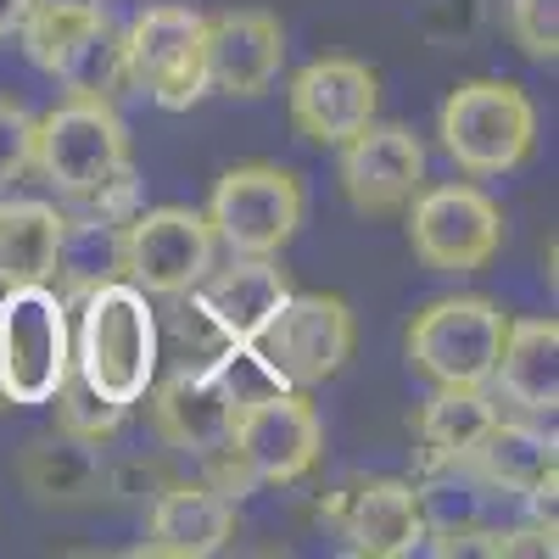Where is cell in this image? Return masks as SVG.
<instances>
[{"instance_id":"9a60e30c","label":"cell","mask_w":559,"mask_h":559,"mask_svg":"<svg viewBox=\"0 0 559 559\" xmlns=\"http://www.w3.org/2000/svg\"><path fill=\"white\" fill-rule=\"evenodd\" d=\"M286 62V28L263 7L207 17V84L224 96H263Z\"/></svg>"},{"instance_id":"4dcf8cb0","label":"cell","mask_w":559,"mask_h":559,"mask_svg":"<svg viewBox=\"0 0 559 559\" xmlns=\"http://www.w3.org/2000/svg\"><path fill=\"white\" fill-rule=\"evenodd\" d=\"M487 554H503V559L537 554V559H548V554H554V526H526V532H492V537H487Z\"/></svg>"},{"instance_id":"e0dca14e","label":"cell","mask_w":559,"mask_h":559,"mask_svg":"<svg viewBox=\"0 0 559 559\" xmlns=\"http://www.w3.org/2000/svg\"><path fill=\"white\" fill-rule=\"evenodd\" d=\"M236 537V503L213 481H168L152 503L146 543L140 554H168V559H207L224 554Z\"/></svg>"},{"instance_id":"f1b7e54d","label":"cell","mask_w":559,"mask_h":559,"mask_svg":"<svg viewBox=\"0 0 559 559\" xmlns=\"http://www.w3.org/2000/svg\"><path fill=\"white\" fill-rule=\"evenodd\" d=\"M509 34L532 62L559 57V0H509Z\"/></svg>"},{"instance_id":"603a6c76","label":"cell","mask_w":559,"mask_h":559,"mask_svg":"<svg viewBox=\"0 0 559 559\" xmlns=\"http://www.w3.org/2000/svg\"><path fill=\"white\" fill-rule=\"evenodd\" d=\"M492 419H498V403L487 397V386H437V397L419 408V442L442 464H459L471 459V448L487 437Z\"/></svg>"},{"instance_id":"d6a6232c","label":"cell","mask_w":559,"mask_h":559,"mask_svg":"<svg viewBox=\"0 0 559 559\" xmlns=\"http://www.w3.org/2000/svg\"><path fill=\"white\" fill-rule=\"evenodd\" d=\"M28 17V0H0V39H12Z\"/></svg>"},{"instance_id":"3957f363","label":"cell","mask_w":559,"mask_h":559,"mask_svg":"<svg viewBox=\"0 0 559 559\" xmlns=\"http://www.w3.org/2000/svg\"><path fill=\"white\" fill-rule=\"evenodd\" d=\"M68 369H73V336L51 280L7 286V297H0V397L39 408L57 397Z\"/></svg>"},{"instance_id":"6da1fadb","label":"cell","mask_w":559,"mask_h":559,"mask_svg":"<svg viewBox=\"0 0 559 559\" xmlns=\"http://www.w3.org/2000/svg\"><path fill=\"white\" fill-rule=\"evenodd\" d=\"M73 376L118 408H134L146 397V386L157 381V319L146 292H134L129 280H107V286L84 292Z\"/></svg>"},{"instance_id":"4316f807","label":"cell","mask_w":559,"mask_h":559,"mask_svg":"<svg viewBox=\"0 0 559 559\" xmlns=\"http://www.w3.org/2000/svg\"><path fill=\"white\" fill-rule=\"evenodd\" d=\"M96 23H107V17H73V12H28L23 17V51L45 68V73H62V62L84 45V34L96 28Z\"/></svg>"},{"instance_id":"83f0119b","label":"cell","mask_w":559,"mask_h":559,"mask_svg":"<svg viewBox=\"0 0 559 559\" xmlns=\"http://www.w3.org/2000/svg\"><path fill=\"white\" fill-rule=\"evenodd\" d=\"M51 403H57V431H73V437H90V442H107L123 426V414H129V408L107 403L102 392H90L73 369L62 376V386H57Z\"/></svg>"},{"instance_id":"f546056e","label":"cell","mask_w":559,"mask_h":559,"mask_svg":"<svg viewBox=\"0 0 559 559\" xmlns=\"http://www.w3.org/2000/svg\"><path fill=\"white\" fill-rule=\"evenodd\" d=\"M34 168V112L0 102V185H12Z\"/></svg>"},{"instance_id":"5bb4252c","label":"cell","mask_w":559,"mask_h":559,"mask_svg":"<svg viewBox=\"0 0 559 559\" xmlns=\"http://www.w3.org/2000/svg\"><path fill=\"white\" fill-rule=\"evenodd\" d=\"M146 392H152V431L174 453L207 459L229 442V426H236V392H229L224 369H174L168 381H157Z\"/></svg>"},{"instance_id":"8fae6325","label":"cell","mask_w":559,"mask_h":559,"mask_svg":"<svg viewBox=\"0 0 559 559\" xmlns=\"http://www.w3.org/2000/svg\"><path fill=\"white\" fill-rule=\"evenodd\" d=\"M408 247L437 274H476L503 247V213L476 185H431L408 202Z\"/></svg>"},{"instance_id":"7c38bea8","label":"cell","mask_w":559,"mask_h":559,"mask_svg":"<svg viewBox=\"0 0 559 559\" xmlns=\"http://www.w3.org/2000/svg\"><path fill=\"white\" fill-rule=\"evenodd\" d=\"M342 191L364 218L403 213L426 191V146L414 140V129L369 118L342 140Z\"/></svg>"},{"instance_id":"7a4b0ae2","label":"cell","mask_w":559,"mask_h":559,"mask_svg":"<svg viewBox=\"0 0 559 559\" xmlns=\"http://www.w3.org/2000/svg\"><path fill=\"white\" fill-rule=\"evenodd\" d=\"M442 146L464 174H509L537 146V107L521 84L509 79H471L442 102Z\"/></svg>"},{"instance_id":"44dd1931","label":"cell","mask_w":559,"mask_h":559,"mask_svg":"<svg viewBox=\"0 0 559 559\" xmlns=\"http://www.w3.org/2000/svg\"><path fill=\"white\" fill-rule=\"evenodd\" d=\"M62 224H68V213H57L51 202H28V197L0 202V286L57 280Z\"/></svg>"},{"instance_id":"d4e9b609","label":"cell","mask_w":559,"mask_h":559,"mask_svg":"<svg viewBox=\"0 0 559 559\" xmlns=\"http://www.w3.org/2000/svg\"><path fill=\"white\" fill-rule=\"evenodd\" d=\"M481 487H487L481 476H464V459L453 464L448 476L414 487L419 492V515H426L431 537H476L481 532V503H487Z\"/></svg>"},{"instance_id":"30bf717a","label":"cell","mask_w":559,"mask_h":559,"mask_svg":"<svg viewBox=\"0 0 559 559\" xmlns=\"http://www.w3.org/2000/svg\"><path fill=\"white\" fill-rule=\"evenodd\" d=\"M213 229L191 207H146L118 229V280L146 297H185L213 269Z\"/></svg>"},{"instance_id":"cb8c5ba5","label":"cell","mask_w":559,"mask_h":559,"mask_svg":"<svg viewBox=\"0 0 559 559\" xmlns=\"http://www.w3.org/2000/svg\"><path fill=\"white\" fill-rule=\"evenodd\" d=\"M57 274H68V286L84 297L118 280V224L112 218H68L62 224V252H57Z\"/></svg>"},{"instance_id":"484cf974","label":"cell","mask_w":559,"mask_h":559,"mask_svg":"<svg viewBox=\"0 0 559 559\" xmlns=\"http://www.w3.org/2000/svg\"><path fill=\"white\" fill-rule=\"evenodd\" d=\"M57 79L68 84V96H107V102H112L118 84H129V73H123V45L107 34V23H96V28L84 34V45L62 62Z\"/></svg>"},{"instance_id":"d6986e66","label":"cell","mask_w":559,"mask_h":559,"mask_svg":"<svg viewBox=\"0 0 559 559\" xmlns=\"http://www.w3.org/2000/svg\"><path fill=\"white\" fill-rule=\"evenodd\" d=\"M492 381L515 408L554 414V403H559V324L554 319H509Z\"/></svg>"},{"instance_id":"8992f818","label":"cell","mask_w":559,"mask_h":559,"mask_svg":"<svg viewBox=\"0 0 559 559\" xmlns=\"http://www.w3.org/2000/svg\"><path fill=\"white\" fill-rule=\"evenodd\" d=\"M302 213H308V197L292 168L241 163L213 185L202 218L218 247L241 252V258H274L302 229Z\"/></svg>"},{"instance_id":"2e32d148","label":"cell","mask_w":559,"mask_h":559,"mask_svg":"<svg viewBox=\"0 0 559 559\" xmlns=\"http://www.w3.org/2000/svg\"><path fill=\"white\" fill-rule=\"evenodd\" d=\"M286 297H292V274L280 269L274 258H241L236 252V263H229V269H218V274L207 269L202 274L197 313L218 331L224 347H247Z\"/></svg>"},{"instance_id":"ba28073f","label":"cell","mask_w":559,"mask_h":559,"mask_svg":"<svg viewBox=\"0 0 559 559\" xmlns=\"http://www.w3.org/2000/svg\"><path fill=\"white\" fill-rule=\"evenodd\" d=\"M503 324V308L487 297H437L408 324V364L437 386H487Z\"/></svg>"},{"instance_id":"52a82bcc","label":"cell","mask_w":559,"mask_h":559,"mask_svg":"<svg viewBox=\"0 0 559 559\" xmlns=\"http://www.w3.org/2000/svg\"><path fill=\"white\" fill-rule=\"evenodd\" d=\"M224 453L236 459V471L252 487H292L324 453V419L292 386L247 397V403H236V426H229Z\"/></svg>"},{"instance_id":"1f68e13d","label":"cell","mask_w":559,"mask_h":559,"mask_svg":"<svg viewBox=\"0 0 559 559\" xmlns=\"http://www.w3.org/2000/svg\"><path fill=\"white\" fill-rule=\"evenodd\" d=\"M28 12H73V17H107V0H28Z\"/></svg>"},{"instance_id":"ac0fdd59","label":"cell","mask_w":559,"mask_h":559,"mask_svg":"<svg viewBox=\"0 0 559 559\" xmlns=\"http://www.w3.org/2000/svg\"><path fill=\"white\" fill-rule=\"evenodd\" d=\"M342 537L353 554L369 559H403L414 548H426L431 526L419 515V492L408 481H364L342 498Z\"/></svg>"},{"instance_id":"7402d4cb","label":"cell","mask_w":559,"mask_h":559,"mask_svg":"<svg viewBox=\"0 0 559 559\" xmlns=\"http://www.w3.org/2000/svg\"><path fill=\"white\" fill-rule=\"evenodd\" d=\"M464 471H476L487 487H503V492H532L548 471H559L554 431L498 414L487 426V437L471 448V459H464Z\"/></svg>"},{"instance_id":"5b68a950","label":"cell","mask_w":559,"mask_h":559,"mask_svg":"<svg viewBox=\"0 0 559 559\" xmlns=\"http://www.w3.org/2000/svg\"><path fill=\"white\" fill-rule=\"evenodd\" d=\"M34 168L68 197H96L129 168V129L107 96H68L34 118Z\"/></svg>"},{"instance_id":"277c9868","label":"cell","mask_w":559,"mask_h":559,"mask_svg":"<svg viewBox=\"0 0 559 559\" xmlns=\"http://www.w3.org/2000/svg\"><path fill=\"white\" fill-rule=\"evenodd\" d=\"M353 308L342 297H319V292H292L269 313V324L241 347L258 358L269 381L308 392L319 381H331L336 369L353 358Z\"/></svg>"},{"instance_id":"ffe728a7","label":"cell","mask_w":559,"mask_h":559,"mask_svg":"<svg viewBox=\"0 0 559 559\" xmlns=\"http://www.w3.org/2000/svg\"><path fill=\"white\" fill-rule=\"evenodd\" d=\"M17 481L39 498V503H84L107 492V459L102 442L57 431V437H39L23 448L17 459Z\"/></svg>"},{"instance_id":"9c48e42d","label":"cell","mask_w":559,"mask_h":559,"mask_svg":"<svg viewBox=\"0 0 559 559\" xmlns=\"http://www.w3.org/2000/svg\"><path fill=\"white\" fill-rule=\"evenodd\" d=\"M123 45V73L134 90L168 112L191 107L207 96V17L191 7H152L129 23Z\"/></svg>"},{"instance_id":"4fadbf2b","label":"cell","mask_w":559,"mask_h":559,"mask_svg":"<svg viewBox=\"0 0 559 559\" xmlns=\"http://www.w3.org/2000/svg\"><path fill=\"white\" fill-rule=\"evenodd\" d=\"M376 102H381V84L364 62L353 57H319L308 62L297 79H292V123L302 140H319V146H342L353 129H364L376 118Z\"/></svg>"}]
</instances>
